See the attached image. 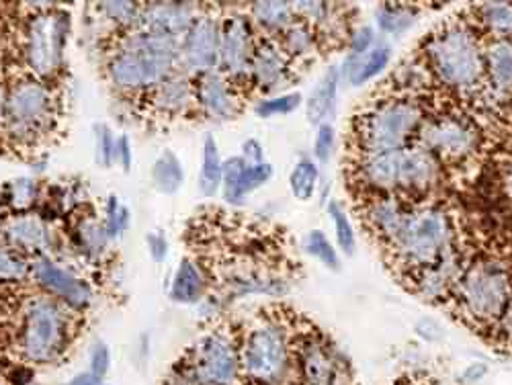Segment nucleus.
<instances>
[{"label": "nucleus", "instance_id": "obj_1", "mask_svg": "<svg viewBox=\"0 0 512 385\" xmlns=\"http://www.w3.org/2000/svg\"><path fill=\"white\" fill-rule=\"evenodd\" d=\"M240 340V363L248 385L297 383V340L291 324L279 314L256 318Z\"/></svg>", "mask_w": 512, "mask_h": 385}, {"label": "nucleus", "instance_id": "obj_2", "mask_svg": "<svg viewBox=\"0 0 512 385\" xmlns=\"http://www.w3.org/2000/svg\"><path fill=\"white\" fill-rule=\"evenodd\" d=\"M441 162L418 144L402 150L363 154L355 162V179L371 195H422L441 179Z\"/></svg>", "mask_w": 512, "mask_h": 385}, {"label": "nucleus", "instance_id": "obj_3", "mask_svg": "<svg viewBox=\"0 0 512 385\" xmlns=\"http://www.w3.org/2000/svg\"><path fill=\"white\" fill-rule=\"evenodd\" d=\"M426 70H431L447 89L467 93L480 87L486 76L484 48L465 21L441 25L424 44Z\"/></svg>", "mask_w": 512, "mask_h": 385}, {"label": "nucleus", "instance_id": "obj_4", "mask_svg": "<svg viewBox=\"0 0 512 385\" xmlns=\"http://www.w3.org/2000/svg\"><path fill=\"white\" fill-rule=\"evenodd\" d=\"M453 222L437 205L410 207L400 232L386 244L394 265L410 275L435 265L453 252Z\"/></svg>", "mask_w": 512, "mask_h": 385}, {"label": "nucleus", "instance_id": "obj_5", "mask_svg": "<svg viewBox=\"0 0 512 385\" xmlns=\"http://www.w3.org/2000/svg\"><path fill=\"white\" fill-rule=\"evenodd\" d=\"M179 64V39L140 29L125 39L121 52L109 64V74L115 87L136 91L156 87L164 78L175 74Z\"/></svg>", "mask_w": 512, "mask_h": 385}, {"label": "nucleus", "instance_id": "obj_6", "mask_svg": "<svg viewBox=\"0 0 512 385\" xmlns=\"http://www.w3.org/2000/svg\"><path fill=\"white\" fill-rule=\"evenodd\" d=\"M424 123L422 107L408 97L375 101L355 117V144L359 156L392 152L412 146Z\"/></svg>", "mask_w": 512, "mask_h": 385}, {"label": "nucleus", "instance_id": "obj_7", "mask_svg": "<svg viewBox=\"0 0 512 385\" xmlns=\"http://www.w3.org/2000/svg\"><path fill=\"white\" fill-rule=\"evenodd\" d=\"M459 312L478 326H490L500 320L512 299V275L506 263L484 259L463 267L455 285Z\"/></svg>", "mask_w": 512, "mask_h": 385}, {"label": "nucleus", "instance_id": "obj_8", "mask_svg": "<svg viewBox=\"0 0 512 385\" xmlns=\"http://www.w3.org/2000/svg\"><path fill=\"white\" fill-rule=\"evenodd\" d=\"M183 367L197 385H242L238 336L224 328L205 334Z\"/></svg>", "mask_w": 512, "mask_h": 385}, {"label": "nucleus", "instance_id": "obj_9", "mask_svg": "<svg viewBox=\"0 0 512 385\" xmlns=\"http://www.w3.org/2000/svg\"><path fill=\"white\" fill-rule=\"evenodd\" d=\"M68 336V322L62 308L48 297H37L27 306L23 330H21V353L33 365H46L56 361Z\"/></svg>", "mask_w": 512, "mask_h": 385}, {"label": "nucleus", "instance_id": "obj_10", "mask_svg": "<svg viewBox=\"0 0 512 385\" xmlns=\"http://www.w3.org/2000/svg\"><path fill=\"white\" fill-rule=\"evenodd\" d=\"M54 119V97L46 84L25 80L7 95L3 127L19 144H33L46 136Z\"/></svg>", "mask_w": 512, "mask_h": 385}, {"label": "nucleus", "instance_id": "obj_11", "mask_svg": "<svg viewBox=\"0 0 512 385\" xmlns=\"http://www.w3.org/2000/svg\"><path fill=\"white\" fill-rule=\"evenodd\" d=\"M297 383L300 385H353L351 367L330 340L308 334L297 342Z\"/></svg>", "mask_w": 512, "mask_h": 385}, {"label": "nucleus", "instance_id": "obj_12", "mask_svg": "<svg viewBox=\"0 0 512 385\" xmlns=\"http://www.w3.org/2000/svg\"><path fill=\"white\" fill-rule=\"evenodd\" d=\"M416 144L429 150L441 164L465 162L480 150V134L467 119L439 117L422 123Z\"/></svg>", "mask_w": 512, "mask_h": 385}, {"label": "nucleus", "instance_id": "obj_13", "mask_svg": "<svg viewBox=\"0 0 512 385\" xmlns=\"http://www.w3.org/2000/svg\"><path fill=\"white\" fill-rule=\"evenodd\" d=\"M252 21L244 15H230L220 21V66L218 70L232 82H250V64L256 50Z\"/></svg>", "mask_w": 512, "mask_h": 385}, {"label": "nucleus", "instance_id": "obj_14", "mask_svg": "<svg viewBox=\"0 0 512 385\" xmlns=\"http://www.w3.org/2000/svg\"><path fill=\"white\" fill-rule=\"evenodd\" d=\"M64 41L66 23L62 15L44 13L31 21L27 31V62L37 76L48 78L60 68Z\"/></svg>", "mask_w": 512, "mask_h": 385}, {"label": "nucleus", "instance_id": "obj_15", "mask_svg": "<svg viewBox=\"0 0 512 385\" xmlns=\"http://www.w3.org/2000/svg\"><path fill=\"white\" fill-rule=\"evenodd\" d=\"M181 66L185 74H207L220 66V21L211 15L197 17L181 41Z\"/></svg>", "mask_w": 512, "mask_h": 385}, {"label": "nucleus", "instance_id": "obj_16", "mask_svg": "<svg viewBox=\"0 0 512 385\" xmlns=\"http://www.w3.org/2000/svg\"><path fill=\"white\" fill-rule=\"evenodd\" d=\"M293 76V60L283 50L279 37L263 35L256 41L250 64V82L265 95H275L287 87Z\"/></svg>", "mask_w": 512, "mask_h": 385}, {"label": "nucleus", "instance_id": "obj_17", "mask_svg": "<svg viewBox=\"0 0 512 385\" xmlns=\"http://www.w3.org/2000/svg\"><path fill=\"white\" fill-rule=\"evenodd\" d=\"M195 97L201 111L213 121H230L242 109L238 87L220 70L199 76L195 82Z\"/></svg>", "mask_w": 512, "mask_h": 385}, {"label": "nucleus", "instance_id": "obj_18", "mask_svg": "<svg viewBox=\"0 0 512 385\" xmlns=\"http://www.w3.org/2000/svg\"><path fill=\"white\" fill-rule=\"evenodd\" d=\"M273 179V166L269 162L248 164L242 156H234L224 162L222 191L228 203H242L250 193L261 189Z\"/></svg>", "mask_w": 512, "mask_h": 385}, {"label": "nucleus", "instance_id": "obj_19", "mask_svg": "<svg viewBox=\"0 0 512 385\" xmlns=\"http://www.w3.org/2000/svg\"><path fill=\"white\" fill-rule=\"evenodd\" d=\"M33 275L41 287H46L48 291H52L54 295L64 299L68 306L84 308L91 304V299H93L91 287L82 279H78L76 275H72L70 271L62 269L60 265H56L48 259H39L33 265Z\"/></svg>", "mask_w": 512, "mask_h": 385}, {"label": "nucleus", "instance_id": "obj_20", "mask_svg": "<svg viewBox=\"0 0 512 385\" xmlns=\"http://www.w3.org/2000/svg\"><path fill=\"white\" fill-rule=\"evenodd\" d=\"M410 205L396 195H371L363 207L367 228L381 240L390 242L402 228Z\"/></svg>", "mask_w": 512, "mask_h": 385}, {"label": "nucleus", "instance_id": "obj_21", "mask_svg": "<svg viewBox=\"0 0 512 385\" xmlns=\"http://www.w3.org/2000/svg\"><path fill=\"white\" fill-rule=\"evenodd\" d=\"M197 15L191 5H179V3H158L142 11L140 17V29L150 33H160L175 37L179 41L185 39L191 25L195 23Z\"/></svg>", "mask_w": 512, "mask_h": 385}, {"label": "nucleus", "instance_id": "obj_22", "mask_svg": "<svg viewBox=\"0 0 512 385\" xmlns=\"http://www.w3.org/2000/svg\"><path fill=\"white\" fill-rule=\"evenodd\" d=\"M463 267L457 252L445 254L441 261L435 265L422 269L418 275H414L416 293L424 299V302H437V299L447 297L455 291V285L459 281Z\"/></svg>", "mask_w": 512, "mask_h": 385}, {"label": "nucleus", "instance_id": "obj_23", "mask_svg": "<svg viewBox=\"0 0 512 385\" xmlns=\"http://www.w3.org/2000/svg\"><path fill=\"white\" fill-rule=\"evenodd\" d=\"M152 105L166 115H183L197 105L195 84L185 72H175L156 84L152 91Z\"/></svg>", "mask_w": 512, "mask_h": 385}, {"label": "nucleus", "instance_id": "obj_24", "mask_svg": "<svg viewBox=\"0 0 512 385\" xmlns=\"http://www.w3.org/2000/svg\"><path fill=\"white\" fill-rule=\"evenodd\" d=\"M390 58H392L390 46L381 44V41L363 54H349L343 62V70H338L340 80L349 82L351 87H363L365 82L373 80L388 68Z\"/></svg>", "mask_w": 512, "mask_h": 385}, {"label": "nucleus", "instance_id": "obj_25", "mask_svg": "<svg viewBox=\"0 0 512 385\" xmlns=\"http://www.w3.org/2000/svg\"><path fill=\"white\" fill-rule=\"evenodd\" d=\"M3 232H5V240L11 244V248L19 250V252H41V250H46L52 242L48 224L39 216H29V213H25V216L11 218L5 224Z\"/></svg>", "mask_w": 512, "mask_h": 385}, {"label": "nucleus", "instance_id": "obj_26", "mask_svg": "<svg viewBox=\"0 0 512 385\" xmlns=\"http://www.w3.org/2000/svg\"><path fill=\"white\" fill-rule=\"evenodd\" d=\"M484 68L490 87L512 95V39H490L484 46Z\"/></svg>", "mask_w": 512, "mask_h": 385}, {"label": "nucleus", "instance_id": "obj_27", "mask_svg": "<svg viewBox=\"0 0 512 385\" xmlns=\"http://www.w3.org/2000/svg\"><path fill=\"white\" fill-rule=\"evenodd\" d=\"M338 84H340V72L334 66L318 80L306 103V115L312 125H322L332 115L336 107Z\"/></svg>", "mask_w": 512, "mask_h": 385}, {"label": "nucleus", "instance_id": "obj_28", "mask_svg": "<svg viewBox=\"0 0 512 385\" xmlns=\"http://www.w3.org/2000/svg\"><path fill=\"white\" fill-rule=\"evenodd\" d=\"M205 287H207V277L203 269L193 259H185L181 261L175 273L173 287H170V297L179 304H197L205 293Z\"/></svg>", "mask_w": 512, "mask_h": 385}, {"label": "nucleus", "instance_id": "obj_29", "mask_svg": "<svg viewBox=\"0 0 512 385\" xmlns=\"http://www.w3.org/2000/svg\"><path fill=\"white\" fill-rule=\"evenodd\" d=\"M250 19L252 25H259L269 37L283 35L297 21L291 3H254L250 7Z\"/></svg>", "mask_w": 512, "mask_h": 385}, {"label": "nucleus", "instance_id": "obj_30", "mask_svg": "<svg viewBox=\"0 0 512 385\" xmlns=\"http://www.w3.org/2000/svg\"><path fill=\"white\" fill-rule=\"evenodd\" d=\"M224 162L220 158V148L213 136H205L203 140V162L199 173V191L205 197H213L222 189Z\"/></svg>", "mask_w": 512, "mask_h": 385}, {"label": "nucleus", "instance_id": "obj_31", "mask_svg": "<svg viewBox=\"0 0 512 385\" xmlns=\"http://www.w3.org/2000/svg\"><path fill=\"white\" fill-rule=\"evenodd\" d=\"M279 41H281L283 50L287 52V56L293 62L295 60H308L320 44L316 29L312 25L300 21V19H297L283 35H279Z\"/></svg>", "mask_w": 512, "mask_h": 385}, {"label": "nucleus", "instance_id": "obj_32", "mask_svg": "<svg viewBox=\"0 0 512 385\" xmlns=\"http://www.w3.org/2000/svg\"><path fill=\"white\" fill-rule=\"evenodd\" d=\"M152 181L156 189L164 195H173L183 187L185 170L175 152L164 150L160 154V158L154 162V168H152Z\"/></svg>", "mask_w": 512, "mask_h": 385}, {"label": "nucleus", "instance_id": "obj_33", "mask_svg": "<svg viewBox=\"0 0 512 385\" xmlns=\"http://www.w3.org/2000/svg\"><path fill=\"white\" fill-rule=\"evenodd\" d=\"M320 181V168L312 158H300L289 173V189L297 201H312Z\"/></svg>", "mask_w": 512, "mask_h": 385}, {"label": "nucleus", "instance_id": "obj_34", "mask_svg": "<svg viewBox=\"0 0 512 385\" xmlns=\"http://www.w3.org/2000/svg\"><path fill=\"white\" fill-rule=\"evenodd\" d=\"M418 11L414 7H406V5H392L386 3L377 9V25L383 33L388 35H402L406 33L414 23H416Z\"/></svg>", "mask_w": 512, "mask_h": 385}, {"label": "nucleus", "instance_id": "obj_35", "mask_svg": "<svg viewBox=\"0 0 512 385\" xmlns=\"http://www.w3.org/2000/svg\"><path fill=\"white\" fill-rule=\"evenodd\" d=\"M476 15L480 23L492 33V39H512V5L488 3L482 5Z\"/></svg>", "mask_w": 512, "mask_h": 385}, {"label": "nucleus", "instance_id": "obj_36", "mask_svg": "<svg viewBox=\"0 0 512 385\" xmlns=\"http://www.w3.org/2000/svg\"><path fill=\"white\" fill-rule=\"evenodd\" d=\"M326 211H328V216L332 218L334 232H336V242H338L340 250H343L347 256H353L355 250H357V234H355V228L349 220L347 209L340 205L338 201H330L326 205Z\"/></svg>", "mask_w": 512, "mask_h": 385}, {"label": "nucleus", "instance_id": "obj_37", "mask_svg": "<svg viewBox=\"0 0 512 385\" xmlns=\"http://www.w3.org/2000/svg\"><path fill=\"white\" fill-rule=\"evenodd\" d=\"M304 250L314 256L316 261H320L326 269L336 271L340 267V259L338 252L334 248V244L326 238V234L322 230H310L304 238Z\"/></svg>", "mask_w": 512, "mask_h": 385}, {"label": "nucleus", "instance_id": "obj_38", "mask_svg": "<svg viewBox=\"0 0 512 385\" xmlns=\"http://www.w3.org/2000/svg\"><path fill=\"white\" fill-rule=\"evenodd\" d=\"M304 103L302 93H287V95H273L267 97L263 101L256 103L254 111L259 117L269 119V117H277V115H289L293 113L297 107Z\"/></svg>", "mask_w": 512, "mask_h": 385}, {"label": "nucleus", "instance_id": "obj_39", "mask_svg": "<svg viewBox=\"0 0 512 385\" xmlns=\"http://www.w3.org/2000/svg\"><path fill=\"white\" fill-rule=\"evenodd\" d=\"M80 244L84 248V252H89L93 256H101L109 244V236L105 232V226L89 220L80 226Z\"/></svg>", "mask_w": 512, "mask_h": 385}, {"label": "nucleus", "instance_id": "obj_40", "mask_svg": "<svg viewBox=\"0 0 512 385\" xmlns=\"http://www.w3.org/2000/svg\"><path fill=\"white\" fill-rule=\"evenodd\" d=\"M27 271L29 267L17 250L0 246V281H21Z\"/></svg>", "mask_w": 512, "mask_h": 385}, {"label": "nucleus", "instance_id": "obj_41", "mask_svg": "<svg viewBox=\"0 0 512 385\" xmlns=\"http://www.w3.org/2000/svg\"><path fill=\"white\" fill-rule=\"evenodd\" d=\"M127 224H130V211H127L115 197H111L109 205H107V220L103 224L109 240H113L121 232H125Z\"/></svg>", "mask_w": 512, "mask_h": 385}, {"label": "nucleus", "instance_id": "obj_42", "mask_svg": "<svg viewBox=\"0 0 512 385\" xmlns=\"http://www.w3.org/2000/svg\"><path fill=\"white\" fill-rule=\"evenodd\" d=\"M336 148V132L334 127L326 121L322 125H318V132H316V140H314V156L318 162L326 164Z\"/></svg>", "mask_w": 512, "mask_h": 385}, {"label": "nucleus", "instance_id": "obj_43", "mask_svg": "<svg viewBox=\"0 0 512 385\" xmlns=\"http://www.w3.org/2000/svg\"><path fill=\"white\" fill-rule=\"evenodd\" d=\"M35 195H37L35 181H31V179H17V181L11 183L9 199H11V205L15 209L31 207L33 201H35Z\"/></svg>", "mask_w": 512, "mask_h": 385}, {"label": "nucleus", "instance_id": "obj_44", "mask_svg": "<svg viewBox=\"0 0 512 385\" xmlns=\"http://www.w3.org/2000/svg\"><path fill=\"white\" fill-rule=\"evenodd\" d=\"M115 146L117 140L113 138L107 125H97V162L101 166H111L115 160Z\"/></svg>", "mask_w": 512, "mask_h": 385}, {"label": "nucleus", "instance_id": "obj_45", "mask_svg": "<svg viewBox=\"0 0 512 385\" xmlns=\"http://www.w3.org/2000/svg\"><path fill=\"white\" fill-rule=\"evenodd\" d=\"M103 11L119 23H140L142 9L136 3H103Z\"/></svg>", "mask_w": 512, "mask_h": 385}, {"label": "nucleus", "instance_id": "obj_46", "mask_svg": "<svg viewBox=\"0 0 512 385\" xmlns=\"http://www.w3.org/2000/svg\"><path fill=\"white\" fill-rule=\"evenodd\" d=\"M111 369V353L105 342H95L91 351V373L97 379H103Z\"/></svg>", "mask_w": 512, "mask_h": 385}, {"label": "nucleus", "instance_id": "obj_47", "mask_svg": "<svg viewBox=\"0 0 512 385\" xmlns=\"http://www.w3.org/2000/svg\"><path fill=\"white\" fill-rule=\"evenodd\" d=\"M375 44H377L375 31L371 27L363 25L349 35V50H351L349 54H363V52L371 50Z\"/></svg>", "mask_w": 512, "mask_h": 385}, {"label": "nucleus", "instance_id": "obj_48", "mask_svg": "<svg viewBox=\"0 0 512 385\" xmlns=\"http://www.w3.org/2000/svg\"><path fill=\"white\" fill-rule=\"evenodd\" d=\"M242 160L248 164H263L265 162V148L259 140H246L242 144Z\"/></svg>", "mask_w": 512, "mask_h": 385}, {"label": "nucleus", "instance_id": "obj_49", "mask_svg": "<svg viewBox=\"0 0 512 385\" xmlns=\"http://www.w3.org/2000/svg\"><path fill=\"white\" fill-rule=\"evenodd\" d=\"M146 240H148V248H150L152 259L156 263H162L166 259V254H168V240L164 238V234L152 232V234H148Z\"/></svg>", "mask_w": 512, "mask_h": 385}, {"label": "nucleus", "instance_id": "obj_50", "mask_svg": "<svg viewBox=\"0 0 512 385\" xmlns=\"http://www.w3.org/2000/svg\"><path fill=\"white\" fill-rule=\"evenodd\" d=\"M486 373H488V367H486L484 363H472V365H467V367L463 369L461 381H463L465 385H472V383L482 381V379L486 377Z\"/></svg>", "mask_w": 512, "mask_h": 385}, {"label": "nucleus", "instance_id": "obj_51", "mask_svg": "<svg viewBox=\"0 0 512 385\" xmlns=\"http://www.w3.org/2000/svg\"><path fill=\"white\" fill-rule=\"evenodd\" d=\"M115 162H121V166L125 170H130V164H132V146H130V140H127L125 136H121L117 140V146H115Z\"/></svg>", "mask_w": 512, "mask_h": 385}, {"label": "nucleus", "instance_id": "obj_52", "mask_svg": "<svg viewBox=\"0 0 512 385\" xmlns=\"http://www.w3.org/2000/svg\"><path fill=\"white\" fill-rule=\"evenodd\" d=\"M496 326H498L500 336L508 342V345H512V299L508 302V306H506L504 314L500 316V320L496 322Z\"/></svg>", "mask_w": 512, "mask_h": 385}, {"label": "nucleus", "instance_id": "obj_53", "mask_svg": "<svg viewBox=\"0 0 512 385\" xmlns=\"http://www.w3.org/2000/svg\"><path fill=\"white\" fill-rule=\"evenodd\" d=\"M416 332L426 340H437L441 334V328L433 320H420L416 326Z\"/></svg>", "mask_w": 512, "mask_h": 385}, {"label": "nucleus", "instance_id": "obj_54", "mask_svg": "<svg viewBox=\"0 0 512 385\" xmlns=\"http://www.w3.org/2000/svg\"><path fill=\"white\" fill-rule=\"evenodd\" d=\"M164 385H197V383L191 379V375L187 373L185 367H177V369L173 371V375H170V377L166 379Z\"/></svg>", "mask_w": 512, "mask_h": 385}, {"label": "nucleus", "instance_id": "obj_55", "mask_svg": "<svg viewBox=\"0 0 512 385\" xmlns=\"http://www.w3.org/2000/svg\"><path fill=\"white\" fill-rule=\"evenodd\" d=\"M62 385H101V379H97L91 371H84V373L74 375L72 379H68Z\"/></svg>", "mask_w": 512, "mask_h": 385}, {"label": "nucleus", "instance_id": "obj_56", "mask_svg": "<svg viewBox=\"0 0 512 385\" xmlns=\"http://www.w3.org/2000/svg\"><path fill=\"white\" fill-rule=\"evenodd\" d=\"M5 109H7V95H5L3 87H0V125H3V121H5Z\"/></svg>", "mask_w": 512, "mask_h": 385}]
</instances>
